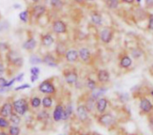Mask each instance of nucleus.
Wrapping results in <instances>:
<instances>
[{"label": "nucleus", "instance_id": "57", "mask_svg": "<svg viewBox=\"0 0 153 135\" xmlns=\"http://www.w3.org/2000/svg\"><path fill=\"white\" fill-rule=\"evenodd\" d=\"M136 1H137V3H141V1H142V0H136Z\"/></svg>", "mask_w": 153, "mask_h": 135}, {"label": "nucleus", "instance_id": "24", "mask_svg": "<svg viewBox=\"0 0 153 135\" xmlns=\"http://www.w3.org/2000/svg\"><path fill=\"white\" fill-rule=\"evenodd\" d=\"M132 64H133V60L128 55H124L119 60V65L121 68H124V69L129 68L132 65Z\"/></svg>", "mask_w": 153, "mask_h": 135}, {"label": "nucleus", "instance_id": "7", "mask_svg": "<svg viewBox=\"0 0 153 135\" xmlns=\"http://www.w3.org/2000/svg\"><path fill=\"white\" fill-rule=\"evenodd\" d=\"M114 30L109 27H104L100 31V39L103 44H109L114 38Z\"/></svg>", "mask_w": 153, "mask_h": 135}, {"label": "nucleus", "instance_id": "16", "mask_svg": "<svg viewBox=\"0 0 153 135\" xmlns=\"http://www.w3.org/2000/svg\"><path fill=\"white\" fill-rule=\"evenodd\" d=\"M108 106V100L104 97H100L96 100V111L99 113V115L105 113Z\"/></svg>", "mask_w": 153, "mask_h": 135}, {"label": "nucleus", "instance_id": "5", "mask_svg": "<svg viewBox=\"0 0 153 135\" xmlns=\"http://www.w3.org/2000/svg\"><path fill=\"white\" fill-rule=\"evenodd\" d=\"M97 121L100 125L104 127H111L116 125V118L114 117V116L110 113L106 112L103 114H100V116L97 117Z\"/></svg>", "mask_w": 153, "mask_h": 135}, {"label": "nucleus", "instance_id": "15", "mask_svg": "<svg viewBox=\"0 0 153 135\" xmlns=\"http://www.w3.org/2000/svg\"><path fill=\"white\" fill-rule=\"evenodd\" d=\"M97 80L101 84H106L110 80V73L106 69H100L97 72Z\"/></svg>", "mask_w": 153, "mask_h": 135}, {"label": "nucleus", "instance_id": "55", "mask_svg": "<svg viewBox=\"0 0 153 135\" xmlns=\"http://www.w3.org/2000/svg\"><path fill=\"white\" fill-rule=\"evenodd\" d=\"M83 1H87V2H92V1H95V0H83Z\"/></svg>", "mask_w": 153, "mask_h": 135}, {"label": "nucleus", "instance_id": "32", "mask_svg": "<svg viewBox=\"0 0 153 135\" xmlns=\"http://www.w3.org/2000/svg\"><path fill=\"white\" fill-rule=\"evenodd\" d=\"M85 85H86L87 89H88V90H90L91 91V90H95V89L98 87L97 82H96V81H94V80H93V79H91V78H87L86 82H85Z\"/></svg>", "mask_w": 153, "mask_h": 135}, {"label": "nucleus", "instance_id": "23", "mask_svg": "<svg viewBox=\"0 0 153 135\" xmlns=\"http://www.w3.org/2000/svg\"><path fill=\"white\" fill-rule=\"evenodd\" d=\"M53 96L52 95H46L45 97H43V99H41V106L43 108L45 109H50L53 107Z\"/></svg>", "mask_w": 153, "mask_h": 135}, {"label": "nucleus", "instance_id": "37", "mask_svg": "<svg viewBox=\"0 0 153 135\" xmlns=\"http://www.w3.org/2000/svg\"><path fill=\"white\" fill-rule=\"evenodd\" d=\"M143 55V51L140 48V47H135L132 50V56L135 59H138L140 57H142Z\"/></svg>", "mask_w": 153, "mask_h": 135}, {"label": "nucleus", "instance_id": "40", "mask_svg": "<svg viewBox=\"0 0 153 135\" xmlns=\"http://www.w3.org/2000/svg\"><path fill=\"white\" fill-rule=\"evenodd\" d=\"M10 49V46L6 42H0V50L1 51H8Z\"/></svg>", "mask_w": 153, "mask_h": 135}, {"label": "nucleus", "instance_id": "6", "mask_svg": "<svg viewBox=\"0 0 153 135\" xmlns=\"http://www.w3.org/2000/svg\"><path fill=\"white\" fill-rule=\"evenodd\" d=\"M52 31L56 35L65 34L67 32V24L60 19H56L52 22Z\"/></svg>", "mask_w": 153, "mask_h": 135}, {"label": "nucleus", "instance_id": "17", "mask_svg": "<svg viewBox=\"0 0 153 135\" xmlns=\"http://www.w3.org/2000/svg\"><path fill=\"white\" fill-rule=\"evenodd\" d=\"M64 109H65V107L61 103H58L55 107V109H54L53 114H52V117H53L54 122H60L63 119Z\"/></svg>", "mask_w": 153, "mask_h": 135}, {"label": "nucleus", "instance_id": "4", "mask_svg": "<svg viewBox=\"0 0 153 135\" xmlns=\"http://www.w3.org/2000/svg\"><path fill=\"white\" fill-rule=\"evenodd\" d=\"M30 10V14L31 15L32 18H34L35 20H39L40 17H42L48 11L47 6L45 4H41L39 3L38 4H33Z\"/></svg>", "mask_w": 153, "mask_h": 135}, {"label": "nucleus", "instance_id": "28", "mask_svg": "<svg viewBox=\"0 0 153 135\" xmlns=\"http://www.w3.org/2000/svg\"><path fill=\"white\" fill-rule=\"evenodd\" d=\"M74 114V108H73V105L72 104H67L65 107V109H64V115H63V119L64 121H66L68 119L71 118V116H73Z\"/></svg>", "mask_w": 153, "mask_h": 135}, {"label": "nucleus", "instance_id": "53", "mask_svg": "<svg viewBox=\"0 0 153 135\" xmlns=\"http://www.w3.org/2000/svg\"><path fill=\"white\" fill-rule=\"evenodd\" d=\"M8 134L6 132H4V131H0V135H6Z\"/></svg>", "mask_w": 153, "mask_h": 135}, {"label": "nucleus", "instance_id": "3", "mask_svg": "<svg viewBox=\"0 0 153 135\" xmlns=\"http://www.w3.org/2000/svg\"><path fill=\"white\" fill-rule=\"evenodd\" d=\"M38 90L44 95H56V88L53 82V78L47 79L43 81L41 83H39V85L38 86Z\"/></svg>", "mask_w": 153, "mask_h": 135}, {"label": "nucleus", "instance_id": "39", "mask_svg": "<svg viewBox=\"0 0 153 135\" xmlns=\"http://www.w3.org/2000/svg\"><path fill=\"white\" fill-rule=\"evenodd\" d=\"M30 84L24 83V84H22V85H20V86L16 87V88L14 89V90H15V91H20V90H26V89H30Z\"/></svg>", "mask_w": 153, "mask_h": 135}, {"label": "nucleus", "instance_id": "52", "mask_svg": "<svg viewBox=\"0 0 153 135\" xmlns=\"http://www.w3.org/2000/svg\"><path fill=\"white\" fill-rule=\"evenodd\" d=\"M21 7V5L19 4H13V8H15V9H18V8H20Z\"/></svg>", "mask_w": 153, "mask_h": 135}, {"label": "nucleus", "instance_id": "42", "mask_svg": "<svg viewBox=\"0 0 153 135\" xmlns=\"http://www.w3.org/2000/svg\"><path fill=\"white\" fill-rule=\"evenodd\" d=\"M9 28V23L7 22H0V32L4 31V30H7Z\"/></svg>", "mask_w": 153, "mask_h": 135}, {"label": "nucleus", "instance_id": "47", "mask_svg": "<svg viewBox=\"0 0 153 135\" xmlns=\"http://www.w3.org/2000/svg\"><path fill=\"white\" fill-rule=\"evenodd\" d=\"M23 76H24V73H21V74H19L18 76H16L15 77V79H16V82H21L22 81V79H23Z\"/></svg>", "mask_w": 153, "mask_h": 135}, {"label": "nucleus", "instance_id": "46", "mask_svg": "<svg viewBox=\"0 0 153 135\" xmlns=\"http://www.w3.org/2000/svg\"><path fill=\"white\" fill-rule=\"evenodd\" d=\"M16 82V79L15 78H13V79H12L11 81H9V82H7V83H6V85H5V87H7V88H10L14 82Z\"/></svg>", "mask_w": 153, "mask_h": 135}, {"label": "nucleus", "instance_id": "38", "mask_svg": "<svg viewBox=\"0 0 153 135\" xmlns=\"http://www.w3.org/2000/svg\"><path fill=\"white\" fill-rule=\"evenodd\" d=\"M5 71H6V69H5L4 61H3V59L1 58V56H0V77L3 76V75L5 73Z\"/></svg>", "mask_w": 153, "mask_h": 135}, {"label": "nucleus", "instance_id": "45", "mask_svg": "<svg viewBox=\"0 0 153 135\" xmlns=\"http://www.w3.org/2000/svg\"><path fill=\"white\" fill-rule=\"evenodd\" d=\"M148 124H149V127H150V129H151V130L153 132V116L149 117V119H148Z\"/></svg>", "mask_w": 153, "mask_h": 135}, {"label": "nucleus", "instance_id": "20", "mask_svg": "<svg viewBox=\"0 0 153 135\" xmlns=\"http://www.w3.org/2000/svg\"><path fill=\"white\" fill-rule=\"evenodd\" d=\"M37 47V41L35 40V39L33 37H30L23 44H22V47L23 49L29 51V52H31L33 51Z\"/></svg>", "mask_w": 153, "mask_h": 135}, {"label": "nucleus", "instance_id": "36", "mask_svg": "<svg viewBox=\"0 0 153 135\" xmlns=\"http://www.w3.org/2000/svg\"><path fill=\"white\" fill-rule=\"evenodd\" d=\"M30 63L33 65L42 64V58L39 57L38 55H31L30 56Z\"/></svg>", "mask_w": 153, "mask_h": 135}, {"label": "nucleus", "instance_id": "12", "mask_svg": "<svg viewBox=\"0 0 153 135\" xmlns=\"http://www.w3.org/2000/svg\"><path fill=\"white\" fill-rule=\"evenodd\" d=\"M79 53V59L84 63V64H90L91 60V53L90 51V49L88 47H82L78 50Z\"/></svg>", "mask_w": 153, "mask_h": 135}, {"label": "nucleus", "instance_id": "18", "mask_svg": "<svg viewBox=\"0 0 153 135\" xmlns=\"http://www.w3.org/2000/svg\"><path fill=\"white\" fill-rule=\"evenodd\" d=\"M55 38L53 37V35L50 33V32H48L44 35L41 36V39H40V42H41V45L44 46L45 47H51L54 43H55Z\"/></svg>", "mask_w": 153, "mask_h": 135}, {"label": "nucleus", "instance_id": "27", "mask_svg": "<svg viewBox=\"0 0 153 135\" xmlns=\"http://www.w3.org/2000/svg\"><path fill=\"white\" fill-rule=\"evenodd\" d=\"M106 91H107V88H104V87H100V88H96L95 90H91V96L93 98V99H95L96 100L98 99H100V97H103V95L106 93Z\"/></svg>", "mask_w": 153, "mask_h": 135}, {"label": "nucleus", "instance_id": "10", "mask_svg": "<svg viewBox=\"0 0 153 135\" xmlns=\"http://www.w3.org/2000/svg\"><path fill=\"white\" fill-rule=\"evenodd\" d=\"M139 108L143 114L147 115V114H150L153 110V104L148 98L142 97L140 99V103H139Z\"/></svg>", "mask_w": 153, "mask_h": 135}, {"label": "nucleus", "instance_id": "56", "mask_svg": "<svg viewBox=\"0 0 153 135\" xmlns=\"http://www.w3.org/2000/svg\"><path fill=\"white\" fill-rule=\"evenodd\" d=\"M151 95H152V96L153 97V90H151Z\"/></svg>", "mask_w": 153, "mask_h": 135}, {"label": "nucleus", "instance_id": "50", "mask_svg": "<svg viewBox=\"0 0 153 135\" xmlns=\"http://www.w3.org/2000/svg\"><path fill=\"white\" fill-rule=\"evenodd\" d=\"M122 1L125 3H127V4H133L135 0H122Z\"/></svg>", "mask_w": 153, "mask_h": 135}, {"label": "nucleus", "instance_id": "35", "mask_svg": "<svg viewBox=\"0 0 153 135\" xmlns=\"http://www.w3.org/2000/svg\"><path fill=\"white\" fill-rule=\"evenodd\" d=\"M7 130H8V134L10 135H19L21 134V128L14 125H10Z\"/></svg>", "mask_w": 153, "mask_h": 135}, {"label": "nucleus", "instance_id": "29", "mask_svg": "<svg viewBox=\"0 0 153 135\" xmlns=\"http://www.w3.org/2000/svg\"><path fill=\"white\" fill-rule=\"evenodd\" d=\"M8 120L10 122V124L14 125H18L21 124L22 122V117L20 115H18L17 113H15L14 111L10 115V116L8 117Z\"/></svg>", "mask_w": 153, "mask_h": 135}, {"label": "nucleus", "instance_id": "21", "mask_svg": "<svg viewBox=\"0 0 153 135\" xmlns=\"http://www.w3.org/2000/svg\"><path fill=\"white\" fill-rule=\"evenodd\" d=\"M84 105H85L86 108L88 109V111L90 113H93V111L96 110V99H93L91 95H89L86 98Z\"/></svg>", "mask_w": 153, "mask_h": 135}, {"label": "nucleus", "instance_id": "43", "mask_svg": "<svg viewBox=\"0 0 153 135\" xmlns=\"http://www.w3.org/2000/svg\"><path fill=\"white\" fill-rule=\"evenodd\" d=\"M30 74H37V75H39V72H40V70H39V67H37V66H33V67H31L30 68Z\"/></svg>", "mask_w": 153, "mask_h": 135}, {"label": "nucleus", "instance_id": "1", "mask_svg": "<svg viewBox=\"0 0 153 135\" xmlns=\"http://www.w3.org/2000/svg\"><path fill=\"white\" fill-rule=\"evenodd\" d=\"M5 58H6V62H7L8 65L12 66L13 68L19 69L23 65V59L16 50L9 49L6 52Z\"/></svg>", "mask_w": 153, "mask_h": 135}, {"label": "nucleus", "instance_id": "22", "mask_svg": "<svg viewBox=\"0 0 153 135\" xmlns=\"http://www.w3.org/2000/svg\"><path fill=\"white\" fill-rule=\"evenodd\" d=\"M91 21L93 24H95L96 26H101L103 24V18H102V15L96 12V11H93L91 13Z\"/></svg>", "mask_w": 153, "mask_h": 135}, {"label": "nucleus", "instance_id": "11", "mask_svg": "<svg viewBox=\"0 0 153 135\" xmlns=\"http://www.w3.org/2000/svg\"><path fill=\"white\" fill-rule=\"evenodd\" d=\"M42 63L49 67H56L58 65V59L52 53H47L42 57Z\"/></svg>", "mask_w": 153, "mask_h": 135}, {"label": "nucleus", "instance_id": "41", "mask_svg": "<svg viewBox=\"0 0 153 135\" xmlns=\"http://www.w3.org/2000/svg\"><path fill=\"white\" fill-rule=\"evenodd\" d=\"M148 30L153 31V13L149 15V22H148Z\"/></svg>", "mask_w": 153, "mask_h": 135}, {"label": "nucleus", "instance_id": "34", "mask_svg": "<svg viewBox=\"0 0 153 135\" xmlns=\"http://www.w3.org/2000/svg\"><path fill=\"white\" fill-rule=\"evenodd\" d=\"M105 4L109 9H117L119 5V0H105Z\"/></svg>", "mask_w": 153, "mask_h": 135}, {"label": "nucleus", "instance_id": "54", "mask_svg": "<svg viewBox=\"0 0 153 135\" xmlns=\"http://www.w3.org/2000/svg\"><path fill=\"white\" fill-rule=\"evenodd\" d=\"M74 2H76V3H82L83 2V0H74Z\"/></svg>", "mask_w": 153, "mask_h": 135}, {"label": "nucleus", "instance_id": "2", "mask_svg": "<svg viewBox=\"0 0 153 135\" xmlns=\"http://www.w3.org/2000/svg\"><path fill=\"white\" fill-rule=\"evenodd\" d=\"M12 103L13 111L21 116H24L30 111V103L29 100L25 98H20L18 99H15Z\"/></svg>", "mask_w": 153, "mask_h": 135}, {"label": "nucleus", "instance_id": "19", "mask_svg": "<svg viewBox=\"0 0 153 135\" xmlns=\"http://www.w3.org/2000/svg\"><path fill=\"white\" fill-rule=\"evenodd\" d=\"M67 46L66 44L64 42V41H61V40H58L56 42V55L57 57H61V56H64L65 57V52L67 51Z\"/></svg>", "mask_w": 153, "mask_h": 135}, {"label": "nucleus", "instance_id": "13", "mask_svg": "<svg viewBox=\"0 0 153 135\" xmlns=\"http://www.w3.org/2000/svg\"><path fill=\"white\" fill-rule=\"evenodd\" d=\"M13 112V103L10 101L4 102L1 108H0V116H4L5 118H8L10 115Z\"/></svg>", "mask_w": 153, "mask_h": 135}, {"label": "nucleus", "instance_id": "9", "mask_svg": "<svg viewBox=\"0 0 153 135\" xmlns=\"http://www.w3.org/2000/svg\"><path fill=\"white\" fill-rule=\"evenodd\" d=\"M89 111L86 108L84 104H80L78 105L77 108H76V115L78 117V120L82 123V124H86L89 120Z\"/></svg>", "mask_w": 153, "mask_h": 135}, {"label": "nucleus", "instance_id": "8", "mask_svg": "<svg viewBox=\"0 0 153 135\" xmlns=\"http://www.w3.org/2000/svg\"><path fill=\"white\" fill-rule=\"evenodd\" d=\"M63 75H64V78H65V82H66L68 85H74L75 82H76L78 81V79H79L78 73H77V71H76L74 68L70 69V70H65V71H64Z\"/></svg>", "mask_w": 153, "mask_h": 135}, {"label": "nucleus", "instance_id": "49", "mask_svg": "<svg viewBox=\"0 0 153 135\" xmlns=\"http://www.w3.org/2000/svg\"><path fill=\"white\" fill-rule=\"evenodd\" d=\"M147 7H152L153 6V0H145Z\"/></svg>", "mask_w": 153, "mask_h": 135}, {"label": "nucleus", "instance_id": "31", "mask_svg": "<svg viewBox=\"0 0 153 135\" xmlns=\"http://www.w3.org/2000/svg\"><path fill=\"white\" fill-rule=\"evenodd\" d=\"M30 10L26 9V10H24V11H22V12H21L19 13V18L22 22L27 23L29 22V20H30Z\"/></svg>", "mask_w": 153, "mask_h": 135}, {"label": "nucleus", "instance_id": "30", "mask_svg": "<svg viewBox=\"0 0 153 135\" xmlns=\"http://www.w3.org/2000/svg\"><path fill=\"white\" fill-rule=\"evenodd\" d=\"M49 4L54 10L60 11L64 7L65 3L63 0H49Z\"/></svg>", "mask_w": 153, "mask_h": 135}, {"label": "nucleus", "instance_id": "33", "mask_svg": "<svg viewBox=\"0 0 153 135\" xmlns=\"http://www.w3.org/2000/svg\"><path fill=\"white\" fill-rule=\"evenodd\" d=\"M11 125L9 120H7L5 117L0 116V130H7L9 126Z\"/></svg>", "mask_w": 153, "mask_h": 135}, {"label": "nucleus", "instance_id": "48", "mask_svg": "<svg viewBox=\"0 0 153 135\" xmlns=\"http://www.w3.org/2000/svg\"><path fill=\"white\" fill-rule=\"evenodd\" d=\"M38 79H39V75H37V74H31V76H30V82H35Z\"/></svg>", "mask_w": 153, "mask_h": 135}, {"label": "nucleus", "instance_id": "51", "mask_svg": "<svg viewBox=\"0 0 153 135\" xmlns=\"http://www.w3.org/2000/svg\"><path fill=\"white\" fill-rule=\"evenodd\" d=\"M30 2L32 3V4H38V3H40L42 0H30Z\"/></svg>", "mask_w": 153, "mask_h": 135}, {"label": "nucleus", "instance_id": "44", "mask_svg": "<svg viewBox=\"0 0 153 135\" xmlns=\"http://www.w3.org/2000/svg\"><path fill=\"white\" fill-rule=\"evenodd\" d=\"M6 83H7V81H6L3 76H1V77H0V88L5 87Z\"/></svg>", "mask_w": 153, "mask_h": 135}, {"label": "nucleus", "instance_id": "14", "mask_svg": "<svg viewBox=\"0 0 153 135\" xmlns=\"http://www.w3.org/2000/svg\"><path fill=\"white\" fill-rule=\"evenodd\" d=\"M65 58L68 63H71V64L76 63L79 60L78 50H76L74 48L67 49V51L65 52Z\"/></svg>", "mask_w": 153, "mask_h": 135}, {"label": "nucleus", "instance_id": "25", "mask_svg": "<svg viewBox=\"0 0 153 135\" xmlns=\"http://www.w3.org/2000/svg\"><path fill=\"white\" fill-rule=\"evenodd\" d=\"M30 108L33 110H38L41 107V99L39 96H32L30 99Z\"/></svg>", "mask_w": 153, "mask_h": 135}, {"label": "nucleus", "instance_id": "26", "mask_svg": "<svg viewBox=\"0 0 153 135\" xmlns=\"http://www.w3.org/2000/svg\"><path fill=\"white\" fill-rule=\"evenodd\" d=\"M36 119L39 122H47L48 119H50L49 113L48 112V109L43 108L42 110L39 111L36 115Z\"/></svg>", "mask_w": 153, "mask_h": 135}]
</instances>
